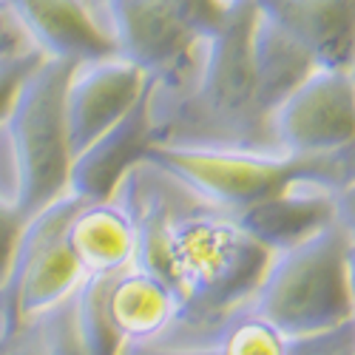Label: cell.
I'll return each instance as SVG.
<instances>
[{
  "label": "cell",
  "instance_id": "cell-1",
  "mask_svg": "<svg viewBox=\"0 0 355 355\" xmlns=\"http://www.w3.org/2000/svg\"><path fill=\"white\" fill-rule=\"evenodd\" d=\"M74 63L43 60L28 71L0 116V205L20 222L69 191L71 145L66 131V83Z\"/></svg>",
  "mask_w": 355,
  "mask_h": 355
},
{
  "label": "cell",
  "instance_id": "cell-2",
  "mask_svg": "<svg viewBox=\"0 0 355 355\" xmlns=\"http://www.w3.org/2000/svg\"><path fill=\"white\" fill-rule=\"evenodd\" d=\"M268 259L270 250L239 219L205 202L180 211L165 233V270L180 293L182 318L216 315L248 302Z\"/></svg>",
  "mask_w": 355,
  "mask_h": 355
},
{
  "label": "cell",
  "instance_id": "cell-3",
  "mask_svg": "<svg viewBox=\"0 0 355 355\" xmlns=\"http://www.w3.org/2000/svg\"><path fill=\"white\" fill-rule=\"evenodd\" d=\"M347 245L349 236L330 222L302 242L273 250L250 304L290 338L344 327L349 324Z\"/></svg>",
  "mask_w": 355,
  "mask_h": 355
},
{
  "label": "cell",
  "instance_id": "cell-4",
  "mask_svg": "<svg viewBox=\"0 0 355 355\" xmlns=\"http://www.w3.org/2000/svg\"><path fill=\"white\" fill-rule=\"evenodd\" d=\"M230 6L233 0H111L108 26L116 54L151 74L159 92H176Z\"/></svg>",
  "mask_w": 355,
  "mask_h": 355
},
{
  "label": "cell",
  "instance_id": "cell-5",
  "mask_svg": "<svg viewBox=\"0 0 355 355\" xmlns=\"http://www.w3.org/2000/svg\"><path fill=\"white\" fill-rule=\"evenodd\" d=\"M145 162L180 180L202 202L227 214H239L295 180L304 171L307 157H293L279 148L151 142Z\"/></svg>",
  "mask_w": 355,
  "mask_h": 355
},
{
  "label": "cell",
  "instance_id": "cell-6",
  "mask_svg": "<svg viewBox=\"0 0 355 355\" xmlns=\"http://www.w3.org/2000/svg\"><path fill=\"white\" fill-rule=\"evenodd\" d=\"M77 205L80 196L66 191L26 216L17 227L3 290L20 321L66 302L83 282V270L66 242V225Z\"/></svg>",
  "mask_w": 355,
  "mask_h": 355
},
{
  "label": "cell",
  "instance_id": "cell-7",
  "mask_svg": "<svg viewBox=\"0 0 355 355\" xmlns=\"http://www.w3.org/2000/svg\"><path fill=\"white\" fill-rule=\"evenodd\" d=\"M270 139L293 157H321L355 142V71L315 69L270 114Z\"/></svg>",
  "mask_w": 355,
  "mask_h": 355
},
{
  "label": "cell",
  "instance_id": "cell-8",
  "mask_svg": "<svg viewBox=\"0 0 355 355\" xmlns=\"http://www.w3.org/2000/svg\"><path fill=\"white\" fill-rule=\"evenodd\" d=\"M148 83H151V74H145L123 54L74 63L63 97L71 157L103 131H108L116 120H123L137 105Z\"/></svg>",
  "mask_w": 355,
  "mask_h": 355
},
{
  "label": "cell",
  "instance_id": "cell-9",
  "mask_svg": "<svg viewBox=\"0 0 355 355\" xmlns=\"http://www.w3.org/2000/svg\"><path fill=\"white\" fill-rule=\"evenodd\" d=\"M151 94H154V77L137 100V105L116 120L108 131L88 142L83 151L71 157L69 168V191L80 199H108L120 182L137 168L151 142L157 139L154 131V114H151Z\"/></svg>",
  "mask_w": 355,
  "mask_h": 355
},
{
  "label": "cell",
  "instance_id": "cell-10",
  "mask_svg": "<svg viewBox=\"0 0 355 355\" xmlns=\"http://www.w3.org/2000/svg\"><path fill=\"white\" fill-rule=\"evenodd\" d=\"M17 15L37 51L54 60L85 63L116 54L111 26L100 20L92 0H3Z\"/></svg>",
  "mask_w": 355,
  "mask_h": 355
},
{
  "label": "cell",
  "instance_id": "cell-11",
  "mask_svg": "<svg viewBox=\"0 0 355 355\" xmlns=\"http://www.w3.org/2000/svg\"><path fill=\"white\" fill-rule=\"evenodd\" d=\"M103 307L120 349L154 341L182 313L176 287L137 261L105 279Z\"/></svg>",
  "mask_w": 355,
  "mask_h": 355
},
{
  "label": "cell",
  "instance_id": "cell-12",
  "mask_svg": "<svg viewBox=\"0 0 355 355\" xmlns=\"http://www.w3.org/2000/svg\"><path fill=\"white\" fill-rule=\"evenodd\" d=\"M233 216L259 245L273 253L333 222V188L315 180L313 159L307 157L304 171L295 180Z\"/></svg>",
  "mask_w": 355,
  "mask_h": 355
},
{
  "label": "cell",
  "instance_id": "cell-13",
  "mask_svg": "<svg viewBox=\"0 0 355 355\" xmlns=\"http://www.w3.org/2000/svg\"><path fill=\"white\" fill-rule=\"evenodd\" d=\"M259 15L299 43L318 69L355 60V0H256Z\"/></svg>",
  "mask_w": 355,
  "mask_h": 355
},
{
  "label": "cell",
  "instance_id": "cell-14",
  "mask_svg": "<svg viewBox=\"0 0 355 355\" xmlns=\"http://www.w3.org/2000/svg\"><path fill=\"white\" fill-rule=\"evenodd\" d=\"M66 242L85 276H114L134 261L137 225L120 193L108 199H80L69 225Z\"/></svg>",
  "mask_w": 355,
  "mask_h": 355
},
{
  "label": "cell",
  "instance_id": "cell-15",
  "mask_svg": "<svg viewBox=\"0 0 355 355\" xmlns=\"http://www.w3.org/2000/svg\"><path fill=\"white\" fill-rule=\"evenodd\" d=\"M253 57H256L259 105L268 114V120L293 88H299L318 69L315 60L299 43L287 37L270 20H264L261 15H259L256 37H253Z\"/></svg>",
  "mask_w": 355,
  "mask_h": 355
},
{
  "label": "cell",
  "instance_id": "cell-16",
  "mask_svg": "<svg viewBox=\"0 0 355 355\" xmlns=\"http://www.w3.org/2000/svg\"><path fill=\"white\" fill-rule=\"evenodd\" d=\"M108 276H85L77 290L71 293V313H74V330L85 355H116L120 341H116L105 307H103V284Z\"/></svg>",
  "mask_w": 355,
  "mask_h": 355
},
{
  "label": "cell",
  "instance_id": "cell-17",
  "mask_svg": "<svg viewBox=\"0 0 355 355\" xmlns=\"http://www.w3.org/2000/svg\"><path fill=\"white\" fill-rule=\"evenodd\" d=\"M43 333H46V347L49 355H85L74 330V313H71V295L57 307L40 313Z\"/></svg>",
  "mask_w": 355,
  "mask_h": 355
},
{
  "label": "cell",
  "instance_id": "cell-18",
  "mask_svg": "<svg viewBox=\"0 0 355 355\" xmlns=\"http://www.w3.org/2000/svg\"><path fill=\"white\" fill-rule=\"evenodd\" d=\"M0 355H49L40 315L20 321L17 327L0 341Z\"/></svg>",
  "mask_w": 355,
  "mask_h": 355
},
{
  "label": "cell",
  "instance_id": "cell-19",
  "mask_svg": "<svg viewBox=\"0 0 355 355\" xmlns=\"http://www.w3.org/2000/svg\"><path fill=\"white\" fill-rule=\"evenodd\" d=\"M43 57H46L43 51H28V54H17V57H0V116H3L12 94L17 92L20 80L32 71Z\"/></svg>",
  "mask_w": 355,
  "mask_h": 355
},
{
  "label": "cell",
  "instance_id": "cell-20",
  "mask_svg": "<svg viewBox=\"0 0 355 355\" xmlns=\"http://www.w3.org/2000/svg\"><path fill=\"white\" fill-rule=\"evenodd\" d=\"M333 222L349 239H355V180H349L333 191Z\"/></svg>",
  "mask_w": 355,
  "mask_h": 355
},
{
  "label": "cell",
  "instance_id": "cell-21",
  "mask_svg": "<svg viewBox=\"0 0 355 355\" xmlns=\"http://www.w3.org/2000/svg\"><path fill=\"white\" fill-rule=\"evenodd\" d=\"M310 355H355V338H352V324L333 330V333H321L313 338Z\"/></svg>",
  "mask_w": 355,
  "mask_h": 355
},
{
  "label": "cell",
  "instance_id": "cell-22",
  "mask_svg": "<svg viewBox=\"0 0 355 355\" xmlns=\"http://www.w3.org/2000/svg\"><path fill=\"white\" fill-rule=\"evenodd\" d=\"M17 227L20 219L15 214H9L3 205H0V287L6 284L9 276V264H12V250H15V239H17Z\"/></svg>",
  "mask_w": 355,
  "mask_h": 355
},
{
  "label": "cell",
  "instance_id": "cell-23",
  "mask_svg": "<svg viewBox=\"0 0 355 355\" xmlns=\"http://www.w3.org/2000/svg\"><path fill=\"white\" fill-rule=\"evenodd\" d=\"M347 290H349V324L355 338V239H349L347 245Z\"/></svg>",
  "mask_w": 355,
  "mask_h": 355
},
{
  "label": "cell",
  "instance_id": "cell-24",
  "mask_svg": "<svg viewBox=\"0 0 355 355\" xmlns=\"http://www.w3.org/2000/svg\"><path fill=\"white\" fill-rule=\"evenodd\" d=\"M352 71H355V60H352Z\"/></svg>",
  "mask_w": 355,
  "mask_h": 355
},
{
  "label": "cell",
  "instance_id": "cell-25",
  "mask_svg": "<svg viewBox=\"0 0 355 355\" xmlns=\"http://www.w3.org/2000/svg\"><path fill=\"white\" fill-rule=\"evenodd\" d=\"M103 3H111V0H103Z\"/></svg>",
  "mask_w": 355,
  "mask_h": 355
}]
</instances>
